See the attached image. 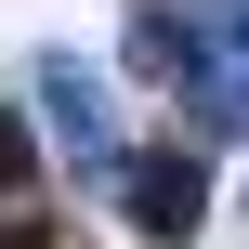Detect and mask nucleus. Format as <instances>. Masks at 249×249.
I'll use <instances>...</instances> for the list:
<instances>
[{
    "label": "nucleus",
    "instance_id": "obj_1",
    "mask_svg": "<svg viewBox=\"0 0 249 249\" xmlns=\"http://www.w3.org/2000/svg\"><path fill=\"white\" fill-rule=\"evenodd\" d=\"M118 66H131L144 92H171L197 144H236V26H223V13H197V0H131Z\"/></svg>",
    "mask_w": 249,
    "mask_h": 249
},
{
    "label": "nucleus",
    "instance_id": "obj_2",
    "mask_svg": "<svg viewBox=\"0 0 249 249\" xmlns=\"http://www.w3.org/2000/svg\"><path fill=\"white\" fill-rule=\"evenodd\" d=\"M105 197H118V223L144 249H184L210 223V144H144V158L118 144V158H105Z\"/></svg>",
    "mask_w": 249,
    "mask_h": 249
},
{
    "label": "nucleus",
    "instance_id": "obj_3",
    "mask_svg": "<svg viewBox=\"0 0 249 249\" xmlns=\"http://www.w3.org/2000/svg\"><path fill=\"white\" fill-rule=\"evenodd\" d=\"M26 92H39V118H53V144H66V158H79L92 184H105V158H118V92H105V66H79V53L53 39V53L26 66Z\"/></svg>",
    "mask_w": 249,
    "mask_h": 249
}]
</instances>
